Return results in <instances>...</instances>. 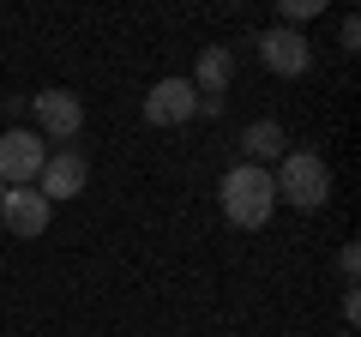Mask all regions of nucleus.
<instances>
[{"mask_svg": "<svg viewBox=\"0 0 361 337\" xmlns=\"http://www.w3.org/2000/svg\"><path fill=\"white\" fill-rule=\"evenodd\" d=\"M229 78H235V49L229 42H211V49H199V66H193V85L199 97H223L229 91Z\"/></svg>", "mask_w": 361, "mask_h": 337, "instance_id": "9", "label": "nucleus"}, {"mask_svg": "<svg viewBox=\"0 0 361 337\" xmlns=\"http://www.w3.org/2000/svg\"><path fill=\"white\" fill-rule=\"evenodd\" d=\"M259 61H265V73H277V78H301L313 66V42L301 37V30H289V25H271L265 37H259Z\"/></svg>", "mask_w": 361, "mask_h": 337, "instance_id": "5", "label": "nucleus"}, {"mask_svg": "<svg viewBox=\"0 0 361 337\" xmlns=\"http://www.w3.org/2000/svg\"><path fill=\"white\" fill-rule=\"evenodd\" d=\"M241 151H247V163H253V168H265V163H283L289 139H283L277 121H253V127H241Z\"/></svg>", "mask_w": 361, "mask_h": 337, "instance_id": "10", "label": "nucleus"}, {"mask_svg": "<svg viewBox=\"0 0 361 337\" xmlns=\"http://www.w3.org/2000/svg\"><path fill=\"white\" fill-rule=\"evenodd\" d=\"M54 205L37 193V187H6V199H0V223H6V235H18V241H37L42 229H49Z\"/></svg>", "mask_w": 361, "mask_h": 337, "instance_id": "8", "label": "nucleus"}, {"mask_svg": "<svg viewBox=\"0 0 361 337\" xmlns=\"http://www.w3.org/2000/svg\"><path fill=\"white\" fill-rule=\"evenodd\" d=\"M355 271H361V247H343V253H337V277H343V289H355Z\"/></svg>", "mask_w": 361, "mask_h": 337, "instance_id": "11", "label": "nucleus"}, {"mask_svg": "<svg viewBox=\"0 0 361 337\" xmlns=\"http://www.w3.org/2000/svg\"><path fill=\"white\" fill-rule=\"evenodd\" d=\"M271 187H277L283 205L319 211L325 199H331V168H325L319 151H283V163H277V175H271Z\"/></svg>", "mask_w": 361, "mask_h": 337, "instance_id": "2", "label": "nucleus"}, {"mask_svg": "<svg viewBox=\"0 0 361 337\" xmlns=\"http://www.w3.org/2000/svg\"><path fill=\"white\" fill-rule=\"evenodd\" d=\"M343 319H349V325L361 319V295H355V289H343Z\"/></svg>", "mask_w": 361, "mask_h": 337, "instance_id": "13", "label": "nucleus"}, {"mask_svg": "<svg viewBox=\"0 0 361 337\" xmlns=\"http://www.w3.org/2000/svg\"><path fill=\"white\" fill-rule=\"evenodd\" d=\"M313 13H319V0H283V25L289 30H295L301 18H313Z\"/></svg>", "mask_w": 361, "mask_h": 337, "instance_id": "12", "label": "nucleus"}, {"mask_svg": "<svg viewBox=\"0 0 361 337\" xmlns=\"http://www.w3.org/2000/svg\"><path fill=\"white\" fill-rule=\"evenodd\" d=\"M85 181H90V163H85V151L61 145V151H49V163H42V175H37V193L49 199V205H61V199H78V193H85Z\"/></svg>", "mask_w": 361, "mask_h": 337, "instance_id": "6", "label": "nucleus"}, {"mask_svg": "<svg viewBox=\"0 0 361 337\" xmlns=\"http://www.w3.org/2000/svg\"><path fill=\"white\" fill-rule=\"evenodd\" d=\"M0 199H6V181H0Z\"/></svg>", "mask_w": 361, "mask_h": 337, "instance_id": "14", "label": "nucleus"}, {"mask_svg": "<svg viewBox=\"0 0 361 337\" xmlns=\"http://www.w3.org/2000/svg\"><path fill=\"white\" fill-rule=\"evenodd\" d=\"M223 217L235 229H265L271 211H277V187H271V168H253V163H235L223 175Z\"/></svg>", "mask_w": 361, "mask_h": 337, "instance_id": "1", "label": "nucleus"}, {"mask_svg": "<svg viewBox=\"0 0 361 337\" xmlns=\"http://www.w3.org/2000/svg\"><path fill=\"white\" fill-rule=\"evenodd\" d=\"M30 109H37V127H30V133H42V139H54V145L78 139V127H85V97L61 91V85L37 91V97H30Z\"/></svg>", "mask_w": 361, "mask_h": 337, "instance_id": "3", "label": "nucleus"}, {"mask_svg": "<svg viewBox=\"0 0 361 337\" xmlns=\"http://www.w3.org/2000/svg\"><path fill=\"white\" fill-rule=\"evenodd\" d=\"M42 163H49V151L37 145L30 127H6L0 133V181L6 187H37Z\"/></svg>", "mask_w": 361, "mask_h": 337, "instance_id": "4", "label": "nucleus"}, {"mask_svg": "<svg viewBox=\"0 0 361 337\" xmlns=\"http://www.w3.org/2000/svg\"><path fill=\"white\" fill-rule=\"evenodd\" d=\"M193 115H199V91L187 78H157L151 85V97H145V121L151 127H187Z\"/></svg>", "mask_w": 361, "mask_h": 337, "instance_id": "7", "label": "nucleus"}]
</instances>
